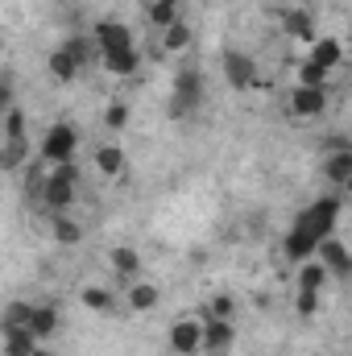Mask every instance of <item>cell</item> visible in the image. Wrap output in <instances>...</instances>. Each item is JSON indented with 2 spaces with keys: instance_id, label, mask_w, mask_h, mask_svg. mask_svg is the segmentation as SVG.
Segmentation results:
<instances>
[{
  "instance_id": "22",
  "label": "cell",
  "mask_w": 352,
  "mask_h": 356,
  "mask_svg": "<svg viewBox=\"0 0 352 356\" xmlns=\"http://www.w3.org/2000/svg\"><path fill=\"white\" fill-rule=\"evenodd\" d=\"M112 266L120 277H137V269H141V257L129 249V245H120V249H112Z\"/></svg>"
},
{
  "instance_id": "37",
  "label": "cell",
  "mask_w": 352,
  "mask_h": 356,
  "mask_svg": "<svg viewBox=\"0 0 352 356\" xmlns=\"http://www.w3.org/2000/svg\"><path fill=\"white\" fill-rule=\"evenodd\" d=\"M33 356H50V353H46V348H33Z\"/></svg>"
},
{
  "instance_id": "25",
  "label": "cell",
  "mask_w": 352,
  "mask_h": 356,
  "mask_svg": "<svg viewBox=\"0 0 352 356\" xmlns=\"http://www.w3.org/2000/svg\"><path fill=\"white\" fill-rule=\"evenodd\" d=\"M323 79H328V71H323V67H315L311 58L298 67V88H323Z\"/></svg>"
},
{
  "instance_id": "26",
  "label": "cell",
  "mask_w": 352,
  "mask_h": 356,
  "mask_svg": "<svg viewBox=\"0 0 352 356\" xmlns=\"http://www.w3.org/2000/svg\"><path fill=\"white\" fill-rule=\"evenodd\" d=\"M323 277H328V269L319 266V261H311V266H303V273H298V286H303V290H319Z\"/></svg>"
},
{
  "instance_id": "18",
  "label": "cell",
  "mask_w": 352,
  "mask_h": 356,
  "mask_svg": "<svg viewBox=\"0 0 352 356\" xmlns=\"http://www.w3.org/2000/svg\"><path fill=\"white\" fill-rule=\"evenodd\" d=\"M328 178L336 182V186H344L352 178V149H336L332 158H328Z\"/></svg>"
},
{
  "instance_id": "23",
  "label": "cell",
  "mask_w": 352,
  "mask_h": 356,
  "mask_svg": "<svg viewBox=\"0 0 352 356\" xmlns=\"http://www.w3.org/2000/svg\"><path fill=\"white\" fill-rule=\"evenodd\" d=\"M186 42H191V25H186V21L178 17L175 25H166V38H162V50H170V54H175V50H186Z\"/></svg>"
},
{
  "instance_id": "1",
  "label": "cell",
  "mask_w": 352,
  "mask_h": 356,
  "mask_svg": "<svg viewBox=\"0 0 352 356\" xmlns=\"http://www.w3.org/2000/svg\"><path fill=\"white\" fill-rule=\"evenodd\" d=\"M75 178L79 170L71 166V162H58L54 166V175L46 178V186H42V199H46V207L58 216V211H67L71 203H75Z\"/></svg>"
},
{
  "instance_id": "14",
  "label": "cell",
  "mask_w": 352,
  "mask_h": 356,
  "mask_svg": "<svg viewBox=\"0 0 352 356\" xmlns=\"http://www.w3.org/2000/svg\"><path fill=\"white\" fill-rule=\"evenodd\" d=\"M203 344H207L211 353L232 348V323H228V319H211V323L203 327Z\"/></svg>"
},
{
  "instance_id": "2",
  "label": "cell",
  "mask_w": 352,
  "mask_h": 356,
  "mask_svg": "<svg viewBox=\"0 0 352 356\" xmlns=\"http://www.w3.org/2000/svg\"><path fill=\"white\" fill-rule=\"evenodd\" d=\"M336 216H340V199H319L315 207H307V216L298 220V228H307V232L315 236V245H319L323 236H332Z\"/></svg>"
},
{
  "instance_id": "16",
  "label": "cell",
  "mask_w": 352,
  "mask_h": 356,
  "mask_svg": "<svg viewBox=\"0 0 352 356\" xmlns=\"http://www.w3.org/2000/svg\"><path fill=\"white\" fill-rule=\"evenodd\" d=\"M50 75H54L58 83H71V79L79 75V63H75V58H71V54H67V50L58 46V50L50 54Z\"/></svg>"
},
{
  "instance_id": "11",
  "label": "cell",
  "mask_w": 352,
  "mask_h": 356,
  "mask_svg": "<svg viewBox=\"0 0 352 356\" xmlns=\"http://www.w3.org/2000/svg\"><path fill=\"white\" fill-rule=\"evenodd\" d=\"M340 58H344V46H340L336 38H319V42H315V50H311V63H315V67H323V71L340 67Z\"/></svg>"
},
{
  "instance_id": "38",
  "label": "cell",
  "mask_w": 352,
  "mask_h": 356,
  "mask_svg": "<svg viewBox=\"0 0 352 356\" xmlns=\"http://www.w3.org/2000/svg\"><path fill=\"white\" fill-rule=\"evenodd\" d=\"M0 50H4V42H0Z\"/></svg>"
},
{
  "instance_id": "33",
  "label": "cell",
  "mask_w": 352,
  "mask_h": 356,
  "mask_svg": "<svg viewBox=\"0 0 352 356\" xmlns=\"http://www.w3.org/2000/svg\"><path fill=\"white\" fill-rule=\"evenodd\" d=\"M104 120H108V129H125V124H129V108H125V104H112Z\"/></svg>"
},
{
  "instance_id": "12",
  "label": "cell",
  "mask_w": 352,
  "mask_h": 356,
  "mask_svg": "<svg viewBox=\"0 0 352 356\" xmlns=\"http://www.w3.org/2000/svg\"><path fill=\"white\" fill-rule=\"evenodd\" d=\"M54 327H58V311H54V307H33V315H29V332H33V340H38V344L50 340Z\"/></svg>"
},
{
  "instance_id": "9",
  "label": "cell",
  "mask_w": 352,
  "mask_h": 356,
  "mask_svg": "<svg viewBox=\"0 0 352 356\" xmlns=\"http://www.w3.org/2000/svg\"><path fill=\"white\" fill-rule=\"evenodd\" d=\"M315 249H319V266L328 269V273H349V249L336 236H323Z\"/></svg>"
},
{
  "instance_id": "28",
  "label": "cell",
  "mask_w": 352,
  "mask_h": 356,
  "mask_svg": "<svg viewBox=\"0 0 352 356\" xmlns=\"http://www.w3.org/2000/svg\"><path fill=\"white\" fill-rule=\"evenodd\" d=\"M83 307H88V311H108V307H112V294L99 290V286H88V290H83Z\"/></svg>"
},
{
  "instance_id": "7",
  "label": "cell",
  "mask_w": 352,
  "mask_h": 356,
  "mask_svg": "<svg viewBox=\"0 0 352 356\" xmlns=\"http://www.w3.org/2000/svg\"><path fill=\"white\" fill-rule=\"evenodd\" d=\"M170 348H175L178 356H195L199 348H203V327L191 323V319L175 323V327H170Z\"/></svg>"
},
{
  "instance_id": "31",
  "label": "cell",
  "mask_w": 352,
  "mask_h": 356,
  "mask_svg": "<svg viewBox=\"0 0 352 356\" xmlns=\"http://www.w3.org/2000/svg\"><path fill=\"white\" fill-rule=\"evenodd\" d=\"M232 307H237V302H232V294H216V298L207 302L211 319H228V315H232Z\"/></svg>"
},
{
  "instance_id": "19",
  "label": "cell",
  "mask_w": 352,
  "mask_h": 356,
  "mask_svg": "<svg viewBox=\"0 0 352 356\" xmlns=\"http://www.w3.org/2000/svg\"><path fill=\"white\" fill-rule=\"evenodd\" d=\"M129 307H133V311H154V307H158V286L137 282V286L129 290Z\"/></svg>"
},
{
  "instance_id": "24",
  "label": "cell",
  "mask_w": 352,
  "mask_h": 356,
  "mask_svg": "<svg viewBox=\"0 0 352 356\" xmlns=\"http://www.w3.org/2000/svg\"><path fill=\"white\" fill-rule=\"evenodd\" d=\"M79 236H83V228H79L75 220H67V216L58 211V216H54V241H58V245H75Z\"/></svg>"
},
{
  "instance_id": "27",
  "label": "cell",
  "mask_w": 352,
  "mask_h": 356,
  "mask_svg": "<svg viewBox=\"0 0 352 356\" xmlns=\"http://www.w3.org/2000/svg\"><path fill=\"white\" fill-rule=\"evenodd\" d=\"M29 315H33L29 302H13L8 315H4V332H8V327H29Z\"/></svg>"
},
{
  "instance_id": "21",
  "label": "cell",
  "mask_w": 352,
  "mask_h": 356,
  "mask_svg": "<svg viewBox=\"0 0 352 356\" xmlns=\"http://www.w3.org/2000/svg\"><path fill=\"white\" fill-rule=\"evenodd\" d=\"M286 253H290V257H307V253H315V236H311L307 228L294 224V232L286 236Z\"/></svg>"
},
{
  "instance_id": "32",
  "label": "cell",
  "mask_w": 352,
  "mask_h": 356,
  "mask_svg": "<svg viewBox=\"0 0 352 356\" xmlns=\"http://www.w3.org/2000/svg\"><path fill=\"white\" fill-rule=\"evenodd\" d=\"M63 50H67V54H71V58H75V63H79V67H83V63H88V38H71V42H67V46H63Z\"/></svg>"
},
{
  "instance_id": "13",
  "label": "cell",
  "mask_w": 352,
  "mask_h": 356,
  "mask_svg": "<svg viewBox=\"0 0 352 356\" xmlns=\"http://www.w3.org/2000/svg\"><path fill=\"white\" fill-rule=\"evenodd\" d=\"M33 348H38V340H33L29 327H8L4 332V356H33Z\"/></svg>"
},
{
  "instance_id": "17",
  "label": "cell",
  "mask_w": 352,
  "mask_h": 356,
  "mask_svg": "<svg viewBox=\"0 0 352 356\" xmlns=\"http://www.w3.org/2000/svg\"><path fill=\"white\" fill-rule=\"evenodd\" d=\"M104 67L112 71V75H133L137 71V50L129 46V50H112V54H104Z\"/></svg>"
},
{
  "instance_id": "30",
  "label": "cell",
  "mask_w": 352,
  "mask_h": 356,
  "mask_svg": "<svg viewBox=\"0 0 352 356\" xmlns=\"http://www.w3.org/2000/svg\"><path fill=\"white\" fill-rule=\"evenodd\" d=\"M150 21L166 29V25H175V21H178V8H170V4H158V0H154V4H150Z\"/></svg>"
},
{
  "instance_id": "5",
  "label": "cell",
  "mask_w": 352,
  "mask_h": 356,
  "mask_svg": "<svg viewBox=\"0 0 352 356\" xmlns=\"http://www.w3.org/2000/svg\"><path fill=\"white\" fill-rule=\"evenodd\" d=\"M199 95H203V88H199V75H195V71H182V75H178V83H175L170 112H175V116L195 112V108H199Z\"/></svg>"
},
{
  "instance_id": "36",
  "label": "cell",
  "mask_w": 352,
  "mask_h": 356,
  "mask_svg": "<svg viewBox=\"0 0 352 356\" xmlns=\"http://www.w3.org/2000/svg\"><path fill=\"white\" fill-rule=\"evenodd\" d=\"M158 4H170V8H178V0H158Z\"/></svg>"
},
{
  "instance_id": "29",
  "label": "cell",
  "mask_w": 352,
  "mask_h": 356,
  "mask_svg": "<svg viewBox=\"0 0 352 356\" xmlns=\"http://www.w3.org/2000/svg\"><path fill=\"white\" fill-rule=\"evenodd\" d=\"M21 162H25V141H4L0 166H21Z\"/></svg>"
},
{
  "instance_id": "3",
  "label": "cell",
  "mask_w": 352,
  "mask_h": 356,
  "mask_svg": "<svg viewBox=\"0 0 352 356\" xmlns=\"http://www.w3.org/2000/svg\"><path fill=\"white\" fill-rule=\"evenodd\" d=\"M75 141H79V137H75V129H71V124H54V129L42 137V158H46V162H54V166H58V162H71Z\"/></svg>"
},
{
  "instance_id": "4",
  "label": "cell",
  "mask_w": 352,
  "mask_h": 356,
  "mask_svg": "<svg viewBox=\"0 0 352 356\" xmlns=\"http://www.w3.org/2000/svg\"><path fill=\"white\" fill-rule=\"evenodd\" d=\"M91 42L99 46V54H112V50H129V46H133V33H129V25H120V21H99L95 33H91Z\"/></svg>"
},
{
  "instance_id": "34",
  "label": "cell",
  "mask_w": 352,
  "mask_h": 356,
  "mask_svg": "<svg viewBox=\"0 0 352 356\" xmlns=\"http://www.w3.org/2000/svg\"><path fill=\"white\" fill-rule=\"evenodd\" d=\"M315 307H319V290H303L298 294V315H315Z\"/></svg>"
},
{
  "instance_id": "6",
  "label": "cell",
  "mask_w": 352,
  "mask_h": 356,
  "mask_svg": "<svg viewBox=\"0 0 352 356\" xmlns=\"http://www.w3.org/2000/svg\"><path fill=\"white\" fill-rule=\"evenodd\" d=\"M224 79H228L232 88H253V83H257V63H253L249 54L228 50V54H224Z\"/></svg>"
},
{
  "instance_id": "35",
  "label": "cell",
  "mask_w": 352,
  "mask_h": 356,
  "mask_svg": "<svg viewBox=\"0 0 352 356\" xmlns=\"http://www.w3.org/2000/svg\"><path fill=\"white\" fill-rule=\"evenodd\" d=\"M0 108H8V83H4V75H0Z\"/></svg>"
},
{
  "instance_id": "15",
  "label": "cell",
  "mask_w": 352,
  "mask_h": 356,
  "mask_svg": "<svg viewBox=\"0 0 352 356\" xmlns=\"http://www.w3.org/2000/svg\"><path fill=\"white\" fill-rule=\"evenodd\" d=\"M282 29H286L290 38H298V42H311V38H315V29H311V17H307L303 8H290V13H282Z\"/></svg>"
},
{
  "instance_id": "10",
  "label": "cell",
  "mask_w": 352,
  "mask_h": 356,
  "mask_svg": "<svg viewBox=\"0 0 352 356\" xmlns=\"http://www.w3.org/2000/svg\"><path fill=\"white\" fill-rule=\"evenodd\" d=\"M95 170L104 178H120L125 175V149L120 145H99L95 149Z\"/></svg>"
},
{
  "instance_id": "8",
  "label": "cell",
  "mask_w": 352,
  "mask_h": 356,
  "mask_svg": "<svg viewBox=\"0 0 352 356\" xmlns=\"http://www.w3.org/2000/svg\"><path fill=\"white\" fill-rule=\"evenodd\" d=\"M290 108H294V116H323L328 95H323V88H298L290 95Z\"/></svg>"
},
{
  "instance_id": "20",
  "label": "cell",
  "mask_w": 352,
  "mask_h": 356,
  "mask_svg": "<svg viewBox=\"0 0 352 356\" xmlns=\"http://www.w3.org/2000/svg\"><path fill=\"white\" fill-rule=\"evenodd\" d=\"M0 133H4V141H25V112L8 108L4 120H0Z\"/></svg>"
}]
</instances>
